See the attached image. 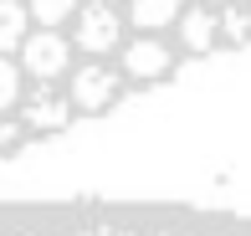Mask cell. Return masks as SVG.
<instances>
[{
    "label": "cell",
    "instance_id": "2",
    "mask_svg": "<svg viewBox=\"0 0 251 236\" xmlns=\"http://www.w3.org/2000/svg\"><path fill=\"white\" fill-rule=\"evenodd\" d=\"M0 236H251V216L179 200H0Z\"/></svg>",
    "mask_w": 251,
    "mask_h": 236
},
{
    "label": "cell",
    "instance_id": "1",
    "mask_svg": "<svg viewBox=\"0 0 251 236\" xmlns=\"http://www.w3.org/2000/svg\"><path fill=\"white\" fill-rule=\"evenodd\" d=\"M251 47V0H0V159Z\"/></svg>",
    "mask_w": 251,
    "mask_h": 236
}]
</instances>
